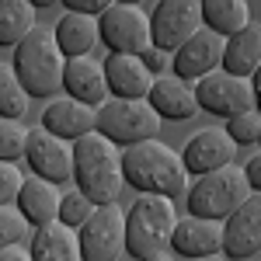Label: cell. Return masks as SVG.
Returning <instances> with one entry per match:
<instances>
[{"instance_id": "3", "label": "cell", "mask_w": 261, "mask_h": 261, "mask_svg": "<svg viewBox=\"0 0 261 261\" xmlns=\"http://www.w3.org/2000/svg\"><path fill=\"white\" fill-rule=\"evenodd\" d=\"M66 56H63L56 32L39 24L28 39L14 49V73H18L21 87L32 98H53L56 91H63V77H66Z\"/></svg>"}, {"instance_id": "18", "label": "cell", "mask_w": 261, "mask_h": 261, "mask_svg": "<svg viewBox=\"0 0 261 261\" xmlns=\"http://www.w3.org/2000/svg\"><path fill=\"white\" fill-rule=\"evenodd\" d=\"M63 91H66V98L81 101V105H91V108H101L105 101H112L105 63L91 60V56L70 60L66 63V77H63Z\"/></svg>"}, {"instance_id": "19", "label": "cell", "mask_w": 261, "mask_h": 261, "mask_svg": "<svg viewBox=\"0 0 261 261\" xmlns=\"http://www.w3.org/2000/svg\"><path fill=\"white\" fill-rule=\"evenodd\" d=\"M146 101H150V108H153L161 119H171V122H185V119H192V115H199L195 84L181 81V77H174V73L157 77Z\"/></svg>"}, {"instance_id": "6", "label": "cell", "mask_w": 261, "mask_h": 261, "mask_svg": "<svg viewBox=\"0 0 261 261\" xmlns=\"http://www.w3.org/2000/svg\"><path fill=\"white\" fill-rule=\"evenodd\" d=\"M161 122L164 119L150 108V101H122V98H112V101H105V105L98 108V133L108 143L122 146V150L157 140Z\"/></svg>"}, {"instance_id": "15", "label": "cell", "mask_w": 261, "mask_h": 261, "mask_svg": "<svg viewBox=\"0 0 261 261\" xmlns=\"http://www.w3.org/2000/svg\"><path fill=\"white\" fill-rule=\"evenodd\" d=\"M42 129L66 143H77L84 136H91V133H98V108L81 105L73 98H56L42 112Z\"/></svg>"}, {"instance_id": "11", "label": "cell", "mask_w": 261, "mask_h": 261, "mask_svg": "<svg viewBox=\"0 0 261 261\" xmlns=\"http://www.w3.org/2000/svg\"><path fill=\"white\" fill-rule=\"evenodd\" d=\"M24 161H28V171H32L35 178L49 181V185H56V188L66 185V181H73V171H77L73 143L45 133L42 125L32 129V136H28V153H24Z\"/></svg>"}, {"instance_id": "27", "label": "cell", "mask_w": 261, "mask_h": 261, "mask_svg": "<svg viewBox=\"0 0 261 261\" xmlns=\"http://www.w3.org/2000/svg\"><path fill=\"white\" fill-rule=\"evenodd\" d=\"M28 136L32 129H24L14 119H0V161L4 164H18L28 153Z\"/></svg>"}, {"instance_id": "10", "label": "cell", "mask_w": 261, "mask_h": 261, "mask_svg": "<svg viewBox=\"0 0 261 261\" xmlns=\"http://www.w3.org/2000/svg\"><path fill=\"white\" fill-rule=\"evenodd\" d=\"M81 233L84 261H119L125 254V213L115 205H98Z\"/></svg>"}, {"instance_id": "16", "label": "cell", "mask_w": 261, "mask_h": 261, "mask_svg": "<svg viewBox=\"0 0 261 261\" xmlns=\"http://www.w3.org/2000/svg\"><path fill=\"white\" fill-rule=\"evenodd\" d=\"M171 251L178 258H213V254H223V223L216 220H199V216H185L178 220V230L171 237Z\"/></svg>"}, {"instance_id": "25", "label": "cell", "mask_w": 261, "mask_h": 261, "mask_svg": "<svg viewBox=\"0 0 261 261\" xmlns=\"http://www.w3.org/2000/svg\"><path fill=\"white\" fill-rule=\"evenodd\" d=\"M35 11H39V7L28 4V0H4V4H0V45L18 49L21 42L39 28Z\"/></svg>"}, {"instance_id": "32", "label": "cell", "mask_w": 261, "mask_h": 261, "mask_svg": "<svg viewBox=\"0 0 261 261\" xmlns=\"http://www.w3.org/2000/svg\"><path fill=\"white\" fill-rule=\"evenodd\" d=\"M63 7L70 14H84V18H101L112 4L108 0H63Z\"/></svg>"}, {"instance_id": "8", "label": "cell", "mask_w": 261, "mask_h": 261, "mask_svg": "<svg viewBox=\"0 0 261 261\" xmlns=\"http://www.w3.org/2000/svg\"><path fill=\"white\" fill-rule=\"evenodd\" d=\"M153 45L164 53H178L192 35L202 32V0H161L150 14Z\"/></svg>"}, {"instance_id": "33", "label": "cell", "mask_w": 261, "mask_h": 261, "mask_svg": "<svg viewBox=\"0 0 261 261\" xmlns=\"http://www.w3.org/2000/svg\"><path fill=\"white\" fill-rule=\"evenodd\" d=\"M171 60H174V56H171V53H164V49H157V45H150V49L143 53V63H146V70H150L153 77H157V73L164 77V70L171 66Z\"/></svg>"}, {"instance_id": "22", "label": "cell", "mask_w": 261, "mask_h": 261, "mask_svg": "<svg viewBox=\"0 0 261 261\" xmlns=\"http://www.w3.org/2000/svg\"><path fill=\"white\" fill-rule=\"evenodd\" d=\"M53 32H56V42H60L66 60H84V56H91L94 45L101 42L98 18H84V14H70V11L60 18V24H56Z\"/></svg>"}, {"instance_id": "29", "label": "cell", "mask_w": 261, "mask_h": 261, "mask_svg": "<svg viewBox=\"0 0 261 261\" xmlns=\"http://www.w3.org/2000/svg\"><path fill=\"white\" fill-rule=\"evenodd\" d=\"M94 202L84 195L81 188H73V192H66L63 195V205H60V223L63 226H70V230H81V226H87V220L94 216Z\"/></svg>"}, {"instance_id": "17", "label": "cell", "mask_w": 261, "mask_h": 261, "mask_svg": "<svg viewBox=\"0 0 261 261\" xmlns=\"http://www.w3.org/2000/svg\"><path fill=\"white\" fill-rule=\"evenodd\" d=\"M105 73H108L112 98L122 101H146L153 91V81H157L146 70L143 56H105Z\"/></svg>"}, {"instance_id": "28", "label": "cell", "mask_w": 261, "mask_h": 261, "mask_svg": "<svg viewBox=\"0 0 261 261\" xmlns=\"http://www.w3.org/2000/svg\"><path fill=\"white\" fill-rule=\"evenodd\" d=\"M35 237L32 223L24 220L18 205H0V247H21V244Z\"/></svg>"}, {"instance_id": "35", "label": "cell", "mask_w": 261, "mask_h": 261, "mask_svg": "<svg viewBox=\"0 0 261 261\" xmlns=\"http://www.w3.org/2000/svg\"><path fill=\"white\" fill-rule=\"evenodd\" d=\"M0 261H35V258H32V247L21 244V247H4L0 251Z\"/></svg>"}, {"instance_id": "14", "label": "cell", "mask_w": 261, "mask_h": 261, "mask_svg": "<svg viewBox=\"0 0 261 261\" xmlns=\"http://www.w3.org/2000/svg\"><path fill=\"white\" fill-rule=\"evenodd\" d=\"M223 254L230 261H247L261 254V195H251L223 223Z\"/></svg>"}, {"instance_id": "13", "label": "cell", "mask_w": 261, "mask_h": 261, "mask_svg": "<svg viewBox=\"0 0 261 261\" xmlns=\"http://www.w3.org/2000/svg\"><path fill=\"white\" fill-rule=\"evenodd\" d=\"M237 143L226 136V129L220 125H209V129H199V133H192L188 143H185V150H181V161L188 167V174H213V171H223V167H230L233 157H237Z\"/></svg>"}, {"instance_id": "31", "label": "cell", "mask_w": 261, "mask_h": 261, "mask_svg": "<svg viewBox=\"0 0 261 261\" xmlns=\"http://www.w3.org/2000/svg\"><path fill=\"white\" fill-rule=\"evenodd\" d=\"M24 171L18 164H4L0 161V205H18L21 192H24Z\"/></svg>"}, {"instance_id": "26", "label": "cell", "mask_w": 261, "mask_h": 261, "mask_svg": "<svg viewBox=\"0 0 261 261\" xmlns=\"http://www.w3.org/2000/svg\"><path fill=\"white\" fill-rule=\"evenodd\" d=\"M28 101L32 94L21 87L14 66H0V115L21 122V115H28Z\"/></svg>"}, {"instance_id": "30", "label": "cell", "mask_w": 261, "mask_h": 261, "mask_svg": "<svg viewBox=\"0 0 261 261\" xmlns=\"http://www.w3.org/2000/svg\"><path fill=\"white\" fill-rule=\"evenodd\" d=\"M226 136L237 143V146H254V143H261V112L251 108L244 115L226 119Z\"/></svg>"}, {"instance_id": "34", "label": "cell", "mask_w": 261, "mask_h": 261, "mask_svg": "<svg viewBox=\"0 0 261 261\" xmlns=\"http://www.w3.org/2000/svg\"><path fill=\"white\" fill-rule=\"evenodd\" d=\"M244 174H247V185H251V192L261 195V153H254L251 161L244 164Z\"/></svg>"}, {"instance_id": "7", "label": "cell", "mask_w": 261, "mask_h": 261, "mask_svg": "<svg viewBox=\"0 0 261 261\" xmlns=\"http://www.w3.org/2000/svg\"><path fill=\"white\" fill-rule=\"evenodd\" d=\"M98 28L108 56H143L153 45L150 14H143L136 4H112L98 18Z\"/></svg>"}, {"instance_id": "2", "label": "cell", "mask_w": 261, "mask_h": 261, "mask_svg": "<svg viewBox=\"0 0 261 261\" xmlns=\"http://www.w3.org/2000/svg\"><path fill=\"white\" fill-rule=\"evenodd\" d=\"M73 157H77V171H73L77 188L94 205H115L122 185H125L119 146L108 143L101 133H91V136L73 143Z\"/></svg>"}, {"instance_id": "1", "label": "cell", "mask_w": 261, "mask_h": 261, "mask_svg": "<svg viewBox=\"0 0 261 261\" xmlns=\"http://www.w3.org/2000/svg\"><path fill=\"white\" fill-rule=\"evenodd\" d=\"M122 171H125V185L136 188L140 195H161V199L174 202L185 199L192 188L181 153L157 140L122 150Z\"/></svg>"}, {"instance_id": "12", "label": "cell", "mask_w": 261, "mask_h": 261, "mask_svg": "<svg viewBox=\"0 0 261 261\" xmlns=\"http://www.w3.org/2000/svg\"><path fill=\"white\" fill-rule=\"evenodd\" d=\"M223 56H226V39L216 35V32H209V28H202L199 35H192L174 53L171 73L181 77V81H188V84H199L202 77L223 70Z\"/></svg>"}, {"instance_id": "5", "label": "cell", "mask_w": 261, "mask_h": 261, "mask_svg": "<svg viewBox=\"0 0 261 261\" xmlns=\"http://www.w3.org/2000/svg\"><path fill=\"white\" fill-rule=\"evenodd\" d=\"M251 195H254V192H251V185H247L244 167L230 164V167H223V171H213V174H202V178L192 181V188H188V195H185V205H188V216L226 223Z\"/></svg>"}, {"instance_id": "38", "label": "cell", "mask_w": 261, "mask_h": 261, "mask_svg": "<svg viewBox=\"0 0 261 261\" xmlns=\"http://www.w3.org/2000/svg\"><path fill=\"white\" fill-rule=\"evenodd\" d=\"M202 261H230L226 254H213V258H202Z\"/></svg>"}, {"instance_id": "4", "label": "cell", "mask_w": 261, "mask_h": 261, "mask_svg": "<svg viewBox=\"0 0 261 261\" xmlns=\"http://www.w3.org/2000/svg\"><path fill=\"white\" fill-rule=\"evenodd\" d=\"M174 230H178L174 202L161 195H140L125 213V254L146 261L161 251H171Z\"/></svg>"}, {"instance_id": "9", "label": "cell", "mask_w": 261, "mask_h": 261, "mask_svg": "<svg viewBox=\"0 0 261 261\" xmlns=\"http://www.w3.org/2000/svg\"><path fill=\"white\" fill-rule=\"evenodd\" d=\"M195 98H199V112L233 119V115H244V112L254 108V87L244 77L216 70V73H209V77H202L195 84Z\"/></svg>"}, {"instance_id": "24", "label": "cell", "mask_w": 261, "mask_h": 261, "mask_svg": "<svg viewBox=\"0 0 261 261\" xmlns=\"http://www.w3.org/2000/svg\"><path fill=\"white\" fill-rule=\"evenodd\" d=\"M251 21H254L251 7L244 0H202V28L216 32L223 39L241 35Z\"/></svg>"}, {"instance_id": "37", "label": "cell", "mask_w": 261, "mask_h": 261, "mask_svg": "<svg viewBox=\"0 0 261 261\" xmlns=\"http://www.w3.org/2000/svg\"><path fill=\"white\" fill-rule=\"evenodd\" d=\"M146 261H174V251H161V254H153V258H146Z\"/></svg>"}, {"instance_id": "20", "label": "cell", "mask_w": 261, "mask_h": 261, "mask_svg": "<svg viewBox=\"0 0 261 261\" xmlns=\"http://www.w3.org/2000/svg\"><path fill=\"white\" fill-rule=\"evenodd\" d=\"M60 205H63V195H60L56 185L35 178V174L24 181V192H21V199H18V209L24 213V220L32 223L35 230H42V226H49V223L60 220Z\"/></svg>"}, {"instance_id": "23", "label": "cell", "mask_w": 261, "mask_h": 261, "mask_svg": "<svg viewBox=\"0 0 261 261\" xmlns=\"http://www.w3.org/2000/svg\"><path fill=\"white\" fill-rule=\"evenodd\" d=\"M32 258L35 261H84L81 254V233L63 226L60 220L35 230L32 237Z\"/></svg>"}, {"instance_id": "39", "label": "cell", "mask_w": 261, "mask_h": 261, "mask_svg": "<svg viewBox=\"0 0 261 261\" xmlns=\"http://www.w3.org/2000/svg\"><path fill=\"white\" fill-rule=\"evenodd\" d=\"M258 146H261V143H258Z\"/></svg>"}, {"instance_id": "21", "label": "cell", "mask_w": 261, "mask_h": 261, "mask_svg": "<svg viewBox=\"0 0 261 261\" xmlns=\"http://www.w3.org/2000/svg\"><path fill=\"white\" fill-rule=\"evenodd\" d=\"M223 70L251 81L261 70V21H251L241 35L226 39V56H223Z\"/></svg>"}, {"instance_id": "36", "label": "cell", "mask_w": 261, "mask_h": 261, "mask_svg": "<svg viewBox=\"0 0 261 261\" xmlns=\"http://www.w3.org/2000/svg\"><path fill=\"white\" fill-rule=\"evenodd\" d=\"M251 87H254V108L261 112V70L254 73V77H251Z\"/></svg>"}]
</instances>
